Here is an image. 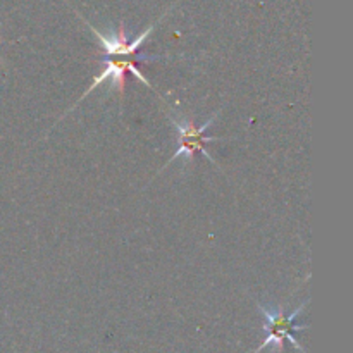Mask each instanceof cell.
<instances>
[{
  "instance_id": "obj_1",
  "label": "cell",
  "mask_w": 353,
  "mask_h": 353,
  "mask_svg": "<svg viewBox=\"0 0 353 353\" xmlns=\"http://www.w3.org/2000/svg\"><path fill=\"white\" fill-rule=\"evenodd\" d=\"M309 305V302H303L299 309L293 310L290 316H286L285 309L281 305H278L276 309L272 307H265V305H259V310L261 314L264 316V331H265V341L261 345V347L255 350V353H261L264 348L271 347L274 348L276 352H281L283 350V345H285V340H290V343L300 350L302 353L303 348L300 347L299 341L293 338V331H303L307 330V324H295L296 317L302 316V312L305 310V307Z\"/></svg>"
},
{
  "instance_id": "obj_2",
  "label": "cell",
  "mask_w": 353,
  "mask_h": 353,
  "mask_svg": "<svg viewBox=\"0 0 353 353\" xmlns=\"http://www.w3.org/2000/svg\"><path fill=\"white\" fill-rule=\"evenodd\" d=\"M219 114H221V110L219 112L212 114V116H210V119L205 121L202 126H195V124H193L190 119H186V117L171 116L172 126H174L176 131H178L179 145H178V150L174 152V155H172V157L168 161V164L164 165V169L169 168V165L174 162V159H179V157L185 159L186 164H188V162H193L195 154H199V152H202V154L205 155L210 162H212V164H216V161H214V159L210 157L209 152L205 150V143H209V141H219V140H223V138L209 137V134H205V131H207V128H209L210 124L216 121V117L219 116ZM164 169H162V171H164Z\"/></svg>"
},
{
  "instance_id": "obj_3",
  "label": "cell",
  "mask_w": 353,
  "mask_h": 353,
  "mask_svg": "<svg viewBox=\"0 0 353 353\" xmlns=\"http://www.w3.org/2000/svg\"><path fill=\"white\" fill-rule=\"evenodd\" d=\"M126 72H131L134 78L140 79V83H143V85H147L148 88H150V83H148V79L145 78V76L141 74L140 69L137 68V59H134V55L107 57L105 61H103L102 74L97 76L95 81L92 83V86H90V88L86 90L85 95L81 97V100L86 99L92 90H95L97 86L102 85V83H105V79H110V88H116V90H119V93H124V85H126ZM81 100H79V102H81Z\"/></svg>"
},
{
  "instance_id": "obj_4",
  "label": "cell",
  "mask_w": 353,
  "mask_h": 353,
  "mask_svg": "<svg viewBox=\"0 0 353 353\" xmlns=\"http://www.w3.org/2000/svg\"><path fill=\"white\" fill-rule=\"evenodd\" d=\"M86 24H88L90 30L93 31V33L97 34V38H99L100 45H102L103 52H105L107 57H121V55H137L138 48L143 45V41L147 40L148 37H150L152 31L155 30V24H152L150 28H148L147 31H143V33L140 34L138 38H134V40H130L126 34V30H124V26L121 24L119 26V31H114L110 30V33H100L97 28H93L92 24L88 23V21H85Z\"/></svg>"
}]
</instances>
